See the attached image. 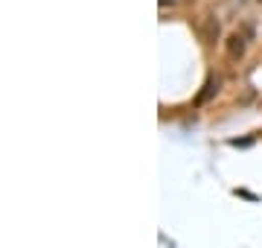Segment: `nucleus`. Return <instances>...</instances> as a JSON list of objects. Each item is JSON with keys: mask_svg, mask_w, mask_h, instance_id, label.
I'll return each mask as SVG.
<instances>
[{"mask_svg": "<svg viewBox=\"0 0 262 248\" xmlns=\"http://www.w3.org/2000/svg\"><path fill=\"white\" fill-rule=\"evenodd\" d=\"M225 50H227V58H230V61H239V58H245V50H248V38H245L242 32H233V35H227Z\"/></svg>", "mask_w": 262, "mask_h": 248, "instance_id": "obj_2", "label": "nucleus"}, {"mask_svg": "<svg viewBox=\"0 0 262 248\" xmlns=\"http://www.w3.org/2000/svg\"><path fill=\"white\" fill-rule=\"evenodd\" d=\"M219 38H222V24H219L215 15H207V18L201 20V41H204L207 47H213Z\"/></svg>", "mask_w": 262, "mask_h": 248, "instance_id": "obj_1", "label": "nucleus"}, {"mask_svg": "<svg viewBox=\"0 0 262 248\" xmlns=\"http://www.w3.org/2000/svg\"><path fill=\"white\" fill-rule=\"evenodd\" d=\"M259 3H262V0H259Z\"/></svg>", "mask_w": 262, "mask_h": 248, "instance_id": "obj_4", "label": "nucleus"}, {"mask_svg": "<svg viewBox=\"0 0 262 248\" xmlns=\"http://www.w3.org/2000/svg\"><path fill=\"white\" fill-rule=\"evenodd\" d=\"M213 94H219V79H210V82H207V85H204V91H201V94L195 96V105H204V102H207V99H210Z\"/></svg>", "mask_w": 262, "mask_h": 248, "instance_id": "obj_3", "label": "nucleus"}]
</instances>
